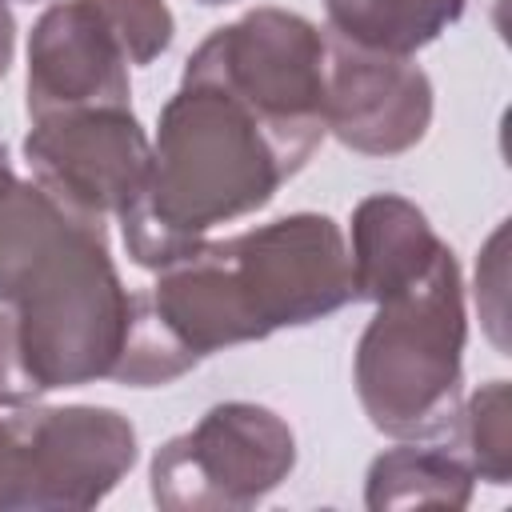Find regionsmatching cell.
I'll use <instances>...</instances> for the list:
<instances>
[{"mask_svg": "<svg viewBox=\"0 0 512 512\" xmlns=\"http://www.w3.org/2000/svg\"><path fill=\"white\" fill-rule=\"evenodd\" d=\"M308 160L304 144L188 60L160 108L144 188L116 216L132 264L160 272L192 256L212 228L268 208Z\"/></svg>", "mask_w": 512, "mask_h": 512, "instance_id": "cell-1", "label": "cell"}, {"mask_svg": "<svg viewBox=\"0 0 512 512\" xmlns=\"http://www.w3.org/2000/svg\"><path fill=\"white\" fill-rule=\"evenodd\" d=\"M156 320L200 364L212 352L316 324L352 304V256L324 212H292L248 232L204 240L156 272Z\"/></svg>", "mask_w": 512, "mask_h": 512, "instance_id": "cell-2", "label": "cell"}, {"mask_svg": "<svg viewBox=\"0 0 512 512\" xmlns=\"http://www.w3.org/2000/svg\"><path fill=\"white\" fill-rule=\"evenodd\" d=\"M464 276L444 248L432 268L376 300L352 356V380L368 424L392 440L448 436L464 400Z\"/></svg>", "mask_w": 512, "mask_h": 512, "instance_id": "cell-3", "label": "cell"}, {"mask_svg": "<svg viewBox=\"0 0 512 512\" xmlns=\"http://www.w3.org/2000/svg\"><path fill=\"white\" fill-rule=\"evenodd\" d=\"M4 308L20 372L36 396L112 380L132 320V292L112 264L108 224H76Z\"/></svg>", "mask_w": 512, "mask_h": 512, "instance_id": "cell-4", "label": "cell"}, {"mask_svg": "<svg viewBox=\"0 0 512 512\" xmlns=\"http://www.w3.org/2000/svg\"><path fill=\"white\" fill-rule=\"evenodd\" d=\"M292 468L288 420L252 400H224L152 452L148 488L164 512H240L272 496Z\"/></svg>", "mask_w": 512, "mask_h": 512, "instance_id": "cell-5", "label": "cell"}, {"mask_svg": "<svg viewBox=\"0 0 512 512\" xmlns=\"http://www.w3.org/2000/svg\"><path fill=\"white\" fill-rule=\"evenodd\" d=\"M324 32L288 8H252L208 32L188 56L236 96H244L276 132L308 152L324 140Z\"/></svg>", "mask_w": 512, "mask_h": 512, "instance_id": "cell-6", "label": "cell"}, {"mask_svg": "<svg viewBox=\"0 0 512 512\" xmlns=\"http://www.w3.org/2000/svg\"><path fill=\"white\" fill-rule=\"evenodd\" d=\"M24 160L52 200L108 224V216H120L140 196L152 140L132 108H80L32 120Z\"/></svg>", "mask_w": 512, "mask_h": 512, "instance_id": "cell-7", "label": "cell"}, {"mask_svg": "<svg viewBox=\"0 0 512 512\" xmlns=\"http://www.w3.org/2000/svg\"><path fill=\"white\" fill-rule=\"evenodd\" d=\"M324 132L364 156H400L428 136L432 80L412 56L324 40Z\"/></svg>", "mask_w": 512, "mask_h": 512, "instance_id": "cell-8", "label": "cell"}, {"mask_svg": "<svg viewBox=\"0 0 512 512\" xmlns=\"http://www.w3.org/2000/svg\"><path fill=\"white\" fill-rule=\"evenodd\" d=\"M140 456L136 428L104 404H32L24 512H80L108 500Z\"/></svg>", "mask_w": 512, "mask_h": 512, "instance_id": "cell-9", "label": "cell"}, {"mask_svg": "<svg viewBox=\"0 0 512 512\" xmlns=\"http://www.w3.org/2000/svg\"><path fill=\"white\" fill-rule=\"evenodd\" d=\"M128 68V48L96 0L48 4L28 32V120L80 108H128Z\"/></svg>", "mask_w": 512, "mask_h": 512, "instance_id": "cell-10", "label": "cell"}, {"mask_svg": "<svg viewBox=\"0 0 512 512\" xmlns=\"http://www.w3.org/2000/svg\"><path fill=\"white\" fill-rule=\"evenodd\" d=\"M444 248L448 244L432 232L428 216L412 200L396 192L364 196L352 208V296L376 304L400 292L404 284L420 280Z\"/></svg>", "mask_w": 512, "mask_h": 512, "instance_id": "cell-11", "label": "cell"}, {"mask_svg": "<svg viewBox=\"0 0 512 512\" xmlns=\"http://www.w3.org/2000/svg\"><path fill=\"white\" fill-rule=\"evenodd\" d=\"M476 472L448 440H404L380 452L364 476V508L396 512V508H448L460 512L472 504Z\"/></svg>", "mask_w": 512, "mask_h": 512, "instance_id": "cell-12", "label": "cell"}, {"mask_svg": "<svg viewBox=\"0 0 512 512\" xmlns=\"http://www.w3.org/2000/svg\"><path fill=\"white\" fill-rule=\"evenodd\" d=\"M468 0H324L328 32L344 44L412 56L440 40L460 16Z\"/></svg>", "mask_w": 512, "mask_h": 512, "instance_id": "cell-13", "label": "cell"}, {"mask_svg": "<svg viewBox=\"0 0 512 512\" xmlns=\"http://www.w3.org/2000/svg\"><path fill=\"white\" fill-rule=\"evenodd\" d=\"M76 224H84V216L68 212L36 180L16 176L8 188H0V308L12 304V296L36 272V264Z\"/></svg>", "mask_w": 512, "mask_h": 512, "instance_id": "cell-14", "label": "cell"}, {"mask_svg": "<svg viewBox=\"0 0 512 512\" xmlns=\"http://www.w3.org/2000/svg\"><path fill=\"white\" fill-rule=\"evenodd\" d=\"M452 444L460 456L472 464L476 480H488L504 488L512 480V396L508 380H488L480 384L468 400H460L456 424H452Z\"/></svg>", "mask_w": 512, "mask_h": 512, "instance_id": "cell-15", "label": "cell"}, {"mask_svg": "<svg viewBox=\"0 0 512 512\" xmlns=\"http://www.w3.org/2000/svg\"><path fill=\"white\" fill-rule=\"evenodd\" d=\"M96 4L124 40L132 68H148L156 56L172 48L176 16L164 0H96Z\"/></svg>", "mask_w": 512, "mask_h": 512, "instance_id": "cell-16", "label": "cell"}, {"mask_svg": "<svg viewBox=\"0 0 512 512\" xmlns=\"http://www.w3.org/2000/svg\"><path fill=\"white\" fill-rule=\"evenodd\" d=\"M32 404H0V512H24L32 464Z\"/></svg>", "mask_w": 512, "mask_h": 512, "instance_id": "cell-17", "label": "cell"}, {"mask_svg": "<svg viewBox=\"0 0 512 512\" xmlns=\"http://www.w3.org/2000/svg\"><path fill=\"white\" fill-rule=\"evenodd\" d=\"M24 400H40V396L20 372L16 340H12V316H8V308H0V404H24Z\"/></svg>", "mask_w": 512, "mask_h": 512, "instance_id": "cell-18", "label": "cell"}, {"mask_svg": "<svg viewBox=\"0 0 512 512\" xmlns=\"http://www.w3.org/2000/svg\"><path fill=\"white\" fill-rule=\"evenodd\" d=\"M12 56H16V16H12L8 0H0V80L8 76Z\"/></svg>", "mask_w": 512, "mask_h": 512, "instance_id": "cell-19", "label": "cell"}, {"mask_svg": "<svg viewBox=\"0 0 512 512\" xmlns=\"http://www.w3.org/2000/svg\"><path fill=\"white\" fill-rule=\"evenodd\" d=\"M16 180V172H12V160H8V148L0 144V188H8Z\"/></svg>", "mask_w": 512, "mask_h": 512, "instance_id": "cell-20", "label": "cell"}, {"mask_svg": "<svg viewBox=\"0 0 512 512\" xmlns=\"http://www.w3.org/2000/svg\"><path fill=\"white\" fill-rule=\"evenodd\" d=\"M196 4H204V8H220V4H232V0H196Z\"/></svg>", "mask_w": 512, "mask_h": 512, "instance_id": "cell-21", "label": "cell"}, {"mask_svg": "<svg viewBox=\"0 0 512 512\" xmlns=\"http://www.w3.org/2000/svg\"><path fill=\"white\" fill-rule=\"evenodd\" d=\"M20 4H40V0H20Z\"/></svg>", "mask_w": 512, "mask_h": 512, "instance_id": "cell-22", "label": "cell"}]
</instances>
